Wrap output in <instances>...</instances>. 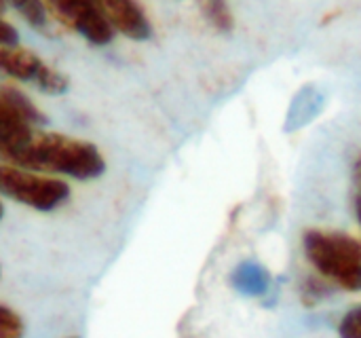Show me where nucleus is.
<instances>
[{
    "label": "nucleus",
    "mask_w": 361,
    "mask_h": 338,
    "mask_svg": "<svg viewBox=\"0 0 361 338\" xmlns=\"http://www.w3.org/2000/svg\"><path fill=\"white\" fill-rule=\"evenodd\" d=\"M0 193L38 212H53L70 197V186L51 176H42L15 165H0Z\"/></svg>",
    "instance_id": "7ed1b4c3"
},
{
    "label": "nucleus",
    "mask_w": 361,
    "mask_h": 338,
    "mask_svg": "<svg viewBox=\"0 0 361 338\" xmlns=\"http://www.w3.org/2000/svg\"><path fill=\"white\" fill-rule=\"evenodd\" d=\"M17 30L8 23V21H4L2 17H0V44H8V47H15L17 44Z\"/></svg>",
    "instance_id": "2eb2a0df"
},
{
    "label": "nucleus",
    "mask_w": 361,
    "mask_h": 338,
    "mask_svg": "<svg viewBox=\"0 0 361 338\" xmlns=\"http://www.w3.org/2000/svg\"><path fill=\"white\" fill-rule=\"evenodd\" d=\"M0 72L17 78V80H27L34 83L40 91L59 95L68 89V78L44 64L38 55H34L27 49L21 47H8L0 44Z\"/></svg>",
    "instance_id": "20e7f679"
},
{
    "label": "nucleus",
    "mask_w": 361,
    "mask_h": 338,
    "mask_svg": "<svg viewBox=\"0 0 361 338\" xmlns=\"http://www.w3.org/2000/svg\"><path fill=\"white\" fill-rule=\"evenodd\" d=\"M326 294V288L317 282V279H307L305 286H302V296H305V303H315L319 301L322 296Z\"/></svg>",
    "instance_id": "4468645a"
},
{
    "label": "nucleus",
    "mask_w": 361,
    "mask_h": 338,
    "mask_svg": "<svg viewBox=\"0 0 361 338\" xmlns=\"http://www.w3.org/2000/svg\"><path fill=\"white\" fill-rule=\"evenodd\" d=\"M338 334L341 338H361V305L351 309L338 326Z\"/></svg>",
    "instance_id": "ddd939ff"
},
{
    "label": "nucleus",
    "mask_w": 361,
    "mask_h": 338,
    "mask_svg": "<svg viewBox=\"0 0 361 338\" xmlns=\"http://www.w3.org/2000/svg\"><path fill=\"white\" fill-rule=\"evenodd\" d=\"M112 30L133 40H146L152 34L150 21L137 0H93Z\"/></svg>",
    "instance_id": "423d86ee"
},
{
    "label": "nucleus",
    "mask_w": 361,
    "mask_h": 338,
    "mask_svg": "<svg viewBox=\"0 0 361 338\" xmlns=\"http://www.w3.org/2000/svg\"><path fill=\"white\" fill-rule=\"evenodd\" d=\"M201 6V13L205 19L218 30V32H231L233 30V13L228 6V0H197Z\"/></svg>",
    "instance_id": "9d476101"
},
{
    "label": "nucleus",
    "mask_w": 361,
    "mask_h": 338,
    "mask_svg": "<svg viewBox=\"0 0 361 338\" xmlns=\"http://www.w3.org/2000/svg\"><path fill=\"white\" fill-rule=\"evenodd\" d=\"M8 2L36 30H47L49 28V11H47L42 0H8Z\"/></svg>",
    "instance_id": "9b49d317"
},
{
    "label": "nucleus",
    "mask_w": 361,
    "mask_h": 338,
    "mask_svg": "<svg viewBox=\"0 0 361 338\" xmlns=\"http://www.w3.org/2000/svg\"><path fill=\"white\" fill-rule=\"evenodd\" d=\"M353 178H355V207H357V218L361 222V157L355 161Z\"/></svg>",
    "instance_id": "dca6fc26"
},
{
    "label": "nucleus",
    "mask_w": 361,
    "mask_h": 338,
    "mask_svg": "<svg viewBox=\"0 0 361 338\" xmlns=\"http://www.w3.org/2000/svg\"><path fill=\"white\" fill-rule=\"evenodd\" d=\"M0 159L21 169L51 171L74 180H95L106 169L102 152L91 142L44 131H32L21 144L2 150Z\"/></svg>",
    "instance_id": "f257e3e1"
},
{
    "label": "nucleus",
    "mask_w": 361,
    "mask_h": 338,
    "mask_svg": "<svg viewBox=\"0 0 361 338\" xmlns=\"http://www.w3.org/2000/svg\"><path fill=\"white\" fill-rule=\"evenodd\" d=\"M305 254L328 279L349 292L361 290V243L343 233L307 231Z\"/></svg>",
    "instance_id": "f03ea898"
},
{
    "label": "nucleus",
    "mask_w": 361,
    "mask_h": 338,
    "mask_svg": "<svg viewBox=\"0 0 361 338\" xmlns=\"http://www.w3.org/2000/svg\"><path fill=\"white\" fill-rule=\"evenodd\" d=\"M49 6L63 23L76 30L91 44H108L114 36V30L93 0H49Z\"/></svg>",
    "instance_id": "39448f33"
},
{
    "label": "nucleus",
    "mask_w": 361,
    "mask_h": 338,
    "mask_svg": "<svg viewBox=\"0 0 361 338\" xmlns=\"http://www.w3.org/2000/svg\"><path fill=\"white\" fill-rule=\"evenodd\" d=\"M2 216H4V205H2V201H0V220H2Z\"/></svg>",
    "instance_id": "f3484780"
},
{
    "label": "nucleus",
    "mask_w": 361,
    "mask_h": 338,
    "mask_svg": "<svg viewBox=\"0 0 361 338\" xmlns=\"http://www.w3.org/2000/svg\"><path fill=\"white\" fill-rule=\"evenodd\" d=\"M0 102H4L13 112H17L27 125L36 127V125H44L47 119L44 114L34 106V102L19 89L11 87V85H0Z\"/></svg>",
    "instance_id": "1a4fd4ad"
},
{
    "label": "nucleus",
    "mask_w": 361,
    "mask_h": 338,
    "mask_svg": "<svg viewBox=\"0 0 361 338\" xmlns=\"http://www.w3.org/2000/svg\"><path fill=\"white\" fill-rule=\"evenodd\" d=\"M231 284L235 286V290H239L241 294L247 296H260L269 290L271 286V275L264 267H260L258 262H241L233 277Z\"/></svg>",
    "instance_id": "0eeeda50"
},
{
    "label": "nucleus",
    "mask_w": 361,
    "mask_h": 338,
    "mask_svg": "<svg viewBox=\"0 0 361 338\" xmlns=\"http://www.w3.org/2000/svg\"><path fill=\"white\" fill-rule=\"evenodd\" d=\"M34 131L17 112H13L4 102H0V152L21 144Z\"/></svg>",
    "instance_id": "6e6552de"
},
{
    "label": "nucleus",
    "mask_w": 361,
    "mask_h": 338,
    "mask_svg": "<svg viewBox=\"0 0 361 338\" xmlns=\"http://www.w3.org/2000/svg\"><path fill=\"white\" fill-rule=\"evenodd\" d=\"M2 6H4V0H0V8H2Z\"/></svg>",
    "instance_id": "a211bd4d"
},
{
    "label": "nucleus",
    "mask_w": 361,
    "mask_h": 338,
    "mask_svg": "<svg viewBox=\"0 0 361 338\" xmlns=\"http://www.w3.org/2000/svg\"><path fill=\"white\" fill-rule=\"evenodd\" d=\"M21 337H23V322H21V318L13 309L0 305V338Z\"/></svg>",
    "instance_id": "f8f14e48"
}]
</instances>
